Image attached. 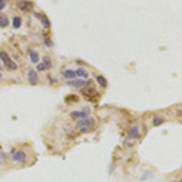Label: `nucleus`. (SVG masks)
<instances>
[{
  "instance_id": "nucleus-1",
  "label": "nucleus",
  "mask_w": 182,
  "mask_h": 182,
  "mask_svg": "<svg viewBox=\"0 0 182 182\" xmlns=\"http://www.w3.org/2000/svg\"><path fill=\"white\" fill-rule=\"evenodd\" d=\"M0 60H1L2 63L6 66L7 69H17V64L10 58V56H9L5 51H0Z\"/></svg>"
},
{
  "instance_id": "nucleus-2",
  "label": "nucleus",
  "mask_w": 182,
  "mask_h": 182,
  "mask_svg": "<svg viewBox=\"0 0 182 182\" xmlns=\"http://www.w3.org/2000/svg\"><path fill=\"white\" fill-rule=\"evenodd\" d=\"M95 125V119L92 118H83V119H79L78 123H77V126L80 129V128H89L91 129L92 126Z\"/></svg>"
},
{
  "instance_id": "nucleus-3",
  "label": "nucleus",
  "mask_w": 182,
  "mask_h": 182,
  "mask_svg": "<svg viewBox=\"0 0 182 182\" xmlns=\"http://www.w3.org/2000/svg\"><path fill=\"white\" fill-rule=\"evenodd\" d=\"M82 93H83V96H84L86 100H91V101H95V100L98 97L97 91L95 90L93 88H91V89H85V90L82 91Z\"/></svg>"
},
{
  "instance_id": "nucleus-4",
  "label": "nucleus",
  "mask_w": 182,
  "mask_h": 182,
  "mask_svg": "<svg viewBox=\"0 0 182 182\" xmlns=\"http://www.w3.org/2000/svg\"><path fill=\"white\" fill-rule=\"evenodd\" d=\"M28 82L31 85H37L38 84V74L34 69L28 71Z\"/></svg>"
},
{
  "instance_id": "nucleus-5",
  "label": "nucleus",
  "mask_w": 182,
  "mask_h": 182,
  "mask_svg": "<svg viewBox=\"0 0 182 182\" xmlns=\"http://www.w3.org/2000/svg\"><path fill=\"white\" fill-rule=\"evenodd\" d=\"M89 113H90V111H89V108H85L83 112H73V113H71V117L72 118H74V119H83V118H86L88 115H89Z\"/></svg>"
},
{
  "instance_id": "nucleus-6",
  "label": "nucleus",
  "mask_w": 182,
  "mask_h": 182,
  "mask_svg": "<svg viewBox=\"0 0 182 182\" xmlns=\"http://www.w3.org/2000/svg\"><path fill=\"white\" fill-rule=\"evenodd\" d=\"M27 159V155L23 151H17V152H13V160L15 162H18V163H23L24 160Z\"/></svg>"
},
{
  "instance_id": "nucleus-7",
  "label": "nucleus",
  "mask_w": 182,
  "mask_h": 182,
  "mask_svg": "<svg viewBox=\"0 0 182 182\" xmlns=\"http://www.w3.org/2000/svg\"><path fill=\"white\" fill-rule=\"evenodd\" d=\"M20 9H21L22 11H24V12H28V11H31V10L33 9V4H32L31 1L22 0V1L20 2Z\"/></svg>"
},
{
  "instance_id": "nucleus-8",
  "label": "nucleus",
  "mask_w": 182,
  "mask_h": 182,
  "mask_svg": "<svg viewBox=\"0 0 182 182\" xmlns=\"http://www.w3.org/2000/svg\"><path fill=\"white\" fill-rule=\"evenodd\" d=\"M68 84L71 85V86H74V88H83L85 84H86V82L84 80V79H77V80H72V82H68Z\"/></svg>"
},
{
  "instance_id": "nucleus-9",
  "label": "nucleus",
  "mask_w": 182,
  "mask_h": 182,
  "mask_svg": "<svg viewBox=\"0 0 182 182\" xmlns=\"http://www.w3.org/2000/svg\"><path fill=\"white\" fill-rule=\"evenodd\" d=\"M35 16L40 18V21H42V23H43V26H44L45 28H50V26H51V24H50V21H49V18L46 17L45 15H42V16H40L39 13H35Z\"/></svg>"
},
{
  "instance_id": "nucleus-10",
  "label": "nucleus",
  "mask_w": 182,
  "mask_h": 182,
  "mask_svg": "<svg viewBox=\"0 0 182 182\" xmlns=\"http://www.w3.org/2000/svg\"><path fill=\"white\" fill-rule=\"evenodd\" d=\"M75 75L80 77V78H88L89 77V72L86 69H84V68H78L75 71Z\"/></svg>"
},
{
  "instance_id": "nucleus-11",
  "label": "nucleus",
  "mask_w": 182,
  "mask_h": 182,
  "mask_svg": "<svg viewBox=\"0 0 182 182\" xmlns=\"http://www.w3.org/2000/svg\"><path fill=\"white\" fill-rule=\"evenodd\" d=\"M29 57L32 63H38L39 62V53L37 51H29Z\"/></svg>"
},
{
  "instance_id": "nucleus-12",
  "label": "nucleus",
  "mask_w": 182,
  "mask_h": 182,
  "mask_svg": "<svg viewBox=\"0 0 182 182\" xmlns=\"http://www.w3.org/2000/svg\"><path fill=\"white\" fill-rule=\"evenodd\" d=\"M129 136L133 137V138H138L140 137V131H138V128L137 126H133L129 131Z\"/></svg>"
},
{
  "instance_id": "nucleus-13",
  "label": "nucleus",
  "mask_w": 182,
  "mask_h": 182,
  "mask_svg": "<svg viewBox=\"0 0 182 182\" xmlns=\"http://www.w3.org/2000/svg\"><path fill=\"white\" fill-rule=\"evenodd\" d=\"M9 24V18L5 13H0V27H6Z\"/></svg>"
},
{
  "instance_id": "nucleus-14",
  "label": "nucleus",
  "mask_w": 182,
  "mask_h": 182,
  "mask_svg": "<svg viewBox=\"0 0 182 182\" xmlns=\"http://www.w3.org/2000/svg\"><path fill=\"white\" fill-rule=\"evenodd\" d=\"M63 75H64V78H67V79H73V78H75V72L72 71V69H66V71L63 72Z\"/></svg>"
},
{
  "instance_id": "nucleus-15",
  "label": "nucleus",
  "mask_w": 182,
  "mask_h": 182,
  "mask_svg": "<svg viewBox=\"0 0 182 182\" xmlns=\"http://www.w3.org/2000/svg\"><path fill=\"white\" fill-rule=\"evenodd\" d=\"M12 23H13V27L17 29V28H20V27H21L22 18H21V17H18V16H15V17H13V21H12Z\"/></svg>"
},
{
  "instance_id": "nucleus-16",
  "label": "nucleus",
  "mask_w": 182,
  "mask_h": 182,
  "mask_svg": "<svg viewBox=\"0 0 182 182\" xmlns=\"http://www.w3.org/2000/svg\"><path fill=\"white\" fill-rule=\"evenodd\" d=\"M97 83H98L102 88H107V80H106L104 77H102V75H97Z\"/></svg>"
},
{
  "instance_id": "nucleus-17",
  "label": "nucleus",
  "mask_w": 182,
  "mask_h": 182,
  "mask_svg": "<svg viewBox=\"0 0 182 182\" xmlns=\"http://www.w3.org/2000/svg\"><path fill=\"white\" fill-rule=\"evenodd\" d=\"M164 123V119L162 118V117H155L154 119H153V125L154 126H159V125H162Z\"/></svg>"
},
{
  "instance_id": "nucleus-18",
  "label": "nucleus",
  "mask_w": 182,
  "mask_h": 182,
  "mask_svg": "<svg viewBox=\"0 0 182 182\" xmlns=\"http://www.w3.org/2000/svg\"><path fill=\"white\" fill-rule=\"evenodd\" d=\"M43 61H44L43 63H45V66L47 67V69H50V68H51V66H52V64H51V60H50L49 57H44V58H43Z\"/></svg>"
},
{
  "instance_id": "nucleus-19",
  "label": "nucleus",
  "mask_w": 182,
  "mask_h": 182,
  "mask_svg": "<svg viewBox=\"0 0 182 182\" xmlns=\"http://www.w3.org/2000/svg\"><path fill=\"white\" fill-rule=\"evenodd\" d=\"M37 69L39 71V72H43V71H45V69H47V67L45 66V63H40V64H38V67H37Z\"/></svg>"
},
{
  "instance_id": "nucleus-20",
  "label": "nucleus",
  "mask_w": 182,
  "mask_h": 182,
  "mask_svg": "<svg viewBox=\"0 0 182 182\" xmlns=\"http://www.w3.org/2000/svg\"><path fill=\"white\" fill-rule=\"evenodd\" d=\"M66 100H73V102H77L79 98H78V96H74V95H71V96H68Z\"/></svg>"
},
{
  "instance_id": "nucleus-21",
  "label": "nucleus",
  "mask_w": 182,
  "mask_h": 182,
  "mask_svg": "<svg viewBox=\"0 0 182 182\" xmlns=\"http://www.w3.org/2000/svg\"><path fill=\"white\" fill-rule=\"evenodd\" d=\"M5 2H6V0H0V11H1L5 6H6V4H5Z\"/></svg>"
},
{
  "instance_id": "nucleus-22",
  "label": "nucleus",
  "mask_w": 182,
  "mask_h": 182,
  "mask_svg": "<svg viewBox=\"0 0 182 182\" xmlns=\"http://www.w3.org/2000/svg\"><path fill=\"white\" fill-rule=\"evenodd\" d=\"M80 131H82V133H89L90 129H89V128H80Z\"/></svg>"
},
{
  "instance_id": "nucleus-23",
  "label": "nucleus",
  "mask_w": 182,
  "mask_h": 182,
  "mask_svg": "<svg viewBox=\"0 0 182 182\" xmlns=\"http://www.w3.org/2000/svg\"><path fill=\"white\" fill-rule=\"evenodd\" d=\"M0 77H1V74H0Z\"/></svg>"
}]
</instances>
